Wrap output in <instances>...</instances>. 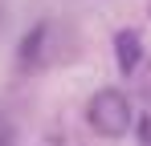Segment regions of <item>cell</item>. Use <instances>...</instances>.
I'll return each instance as SVG.
<instances>
[{
  "label": "cell",
  "mask_w": 151,
  "mask_h": 146,
  "mask_svg": "<svg viewBox=\"0 0 151 146\" xmlns=\"http://www.w3.org/2000/svg\"><path fill=\"white\" fill-rule=\"evenodd\" d=\"M86 122H90V130L106 138V142H119L127 134H135V101L123 94V89H114V85H106V89H94L90 101H86Z\"/></svg>",
  "instance_id": "1"
},
{
  "label": "cell",
  "mask_w": 151,
  "mask_h": 146,
  "mask_svg": "<svg viewBox=\"0 0 151 146\" xmlns=\"http://www.w3.org/2000/svg\"><path fill=\"white\" fill-rule=\"evenodd\" d=\"M139 61H143V37L135 28H119L114 33V65H119V73L131 77L139 69Z\"/></svg>",
  "instance_id": "2"
},
{
  "label": "cell",
  "mask_w": 151,
  "mask_h": 146,
  "mask_svg": "<svg viewBox=\"0 0 151 146\" xmlns=\"http://www.w3.org/2000/svg\"><path fill=\"white\" fill-rule=\"evenodd\" d=\"M135 142H139V146H151V118H147V114L135 122Z\"/></svg>",
  "instance_id": "3"
},
{
  "label": "cell",
  "mask_w": 151,
  "mask_h": 146,
  "mask_svg": "<svg viewBox=\"0 0 151 146\" xmlns=\"http://www.w3.org/2000/svg\"><path fill=\"white\" fill-rule=\"evenodd\" d=\"M12 142H17V130H12V122L0 114V146H12Z\"/></svg>",
  "instance_id": "4"
}]
</instances>
